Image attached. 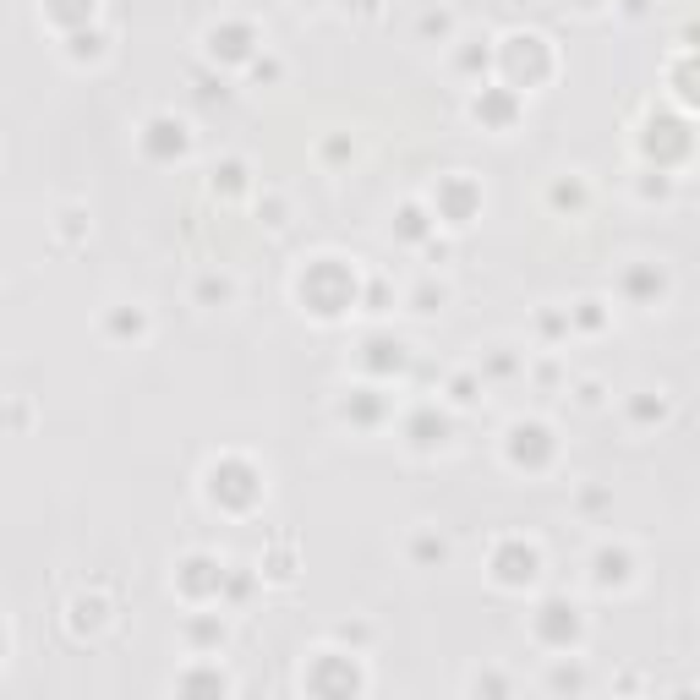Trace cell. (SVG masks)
Masks as SVG:
<instances>
[{
  "label": "cell",
  "instance_id": "6da1fadb",
  "mask_svg": "<svg viewBox=\"0 0 700 700\" xmlns=\"http://www.w3.org/2000/svg\"><path fill=\"white\" fill-rule=\"evenodd\" d=\"M301 296H307L318 312H345L350 296H356V279H350L334 258H323L318 268H307V274H301Z\"/></svg>",
  "mask_w": 700,
  "mask_h": 700
},
{
  "label": "cell",
  "instance_id": "7a4b0ae2",
  "mask_svg": "<svg viewBox=\"0 0 700 700\" xmlns=\"http://www.w3.org/2000/svg\"><path fill=\"white\" fill-rule=\"evenodd\" d=\"M504 66L509 72H525V83H536V77L547 72V50H542V39L536 33H515V39H504Z\"/></svg>",
  "mask_w": 700,
  "mask_h": 700
},
{
  "label": "cell",
  "instance_id": "3957f363",
  "mask_svg": "<svg viewBox=\"0 0 700 700\" xmlns=\"http://www.w3.org/2000/svg\"><path fill=\"white\" fill-rule=\"evenodd\" d=\"M208 482H214V498L225 493L230 504H252V498H258V471H252V465H241V460L214 465V476H208Z\"/></svg>",
  "mask_w": 700,
  "mask_h": 700
},
{
  "label": "cell",
  "instance_id": "277c9868",
  "mask_svg": "<svg viewBox=\"0 0 700 700\" xmlns=\"http://www.w3.org/2000/svg\"><path fill=\"white\" fill-rule=\"evenodd\" d=\"M143 143H148V154H154V159H170V154H181V148H186V126L170 121V115H154Z\"/></svg>",
  "mask_w": 700,
  "mask_h": 700
},
{
  "label": "cell",
  "instance_id": "5b68a950",
  "mask_svg": "<svg viewBox=\"0 0 700 700\" xmlns=\"http://www.w3.org/2000/svg\"><path fill=\"white\" fill-rule=\"evenodd\" d=\"M252 28H214L208 33V50H214V61H247L252 55Z\"/></svg>",
  "mask_w": 700,
  "mask_h": 700
},
{
  "label": "cell",
  "instance_id": "8992f818",
  "mask_svg": "<svg viewBox=\"0 0 700 700\" xmlns=\"http://www.w3.org/2000/svg\"><path fill=\"white\" fill-rule=\"evenodd\" d=\"M181 586L192 591V597H208V591L219 597V586H225V569H219L214 558H186V575H181Z\"/></svg>",
  "mask_w": 700,
  "mask_h": 700
},
{
  "label": "cell",
  "instance_id": "52a82bcc",
  "mask_svg": "<svg viewBox=\"0 0 700 700\" xmlns=\"http://www.w3.org/2000/svg\"><path fill=\"white\" fill-rule=\"evenodd\" d=\"M498 580H504V586H525V580H536V553L531 547H504V553H498Z\"/></svg>",
  "mask_w": 700,
  "mask_h": 700
},
{
  "label": "cell",
  "instance_id": "ba28073f",
  "mask_svg": "<svg viewBox=\"0 0 700 700\" xmlns=\"http://www.w3.org/2000/svg\"><path fill=\"white\" fill-rule=\"evenodd\" d=\"M515 443H509V454H515V460H542L547 454V427H515V433H509Z\"/></svg>",
  "mask_w": 700,
  "mask_h": 700
},
{
  "label": "cell",
  "instance_id": "9c48e42d",
  "mask_svg": "<svg viewBox=\"0 0 700 700\" xmlns=\"http://www.w3.org/2000/svg\"><path fill=\"white\" fill-rule=\"evenodd\" d=\"M443 433H449V422H443V416H433V411H416V416H411V438L422 443V449L443 443Z\"/></svg>",
  "mask_w": 700,
  "mask_h": 700
},
{
  "label": "cell",
  "instance_id": "30bf717a",
  "mask_svg": "<svg viewBox=\"0 0 700 700\" xmlns=\"http://www.w3.org/2000/svg\"><path fill=\"white\" fill-rule=\"evenodd\" d=\"M509 115H515V99H504L498 88H487L476 99V121H509Z\"/></svg>",
  "mask_w": 700,
  "mask_h": 700
},
{
  "label": "cell",
  "instance_id": "8fae6325",
  "mask_svg": "<svg viewBox=\"0 0 700 700\" xmlns=\"http://www.w3.org/2000/svg\"><path fill=\"white\" fill-rule=\"evenodd\" d=\"M50 17L55 22H72V28H83L93 17V0H50Z\"/></svg>",
  "mask_w": 700,
  "mask_h": 700
},
{
  "label": "cell",
  "instance_id": "7c38bea8",
  "mask_svg": "<svg viewBox=\"0 0 700 700\" xmlns=\"http://www.w3.org/2000/svg\"><path fill=\"white\" fill-rule=\"evenodd\" d=\"M367 361H372V367H405V345L400 340H372Z\"/></svg>",
  "mask_w": 700,
  "mask_h": 700
},
{
  "label": "cell",
  "instance_id": "4fadbf2b",
  "mask_svg": "<svg viewBox=\"0 0 700 700\" xmlns=\"http://www.w3.org/2000/svg\"><path fill=\"white\" fill-rule=\"evenodd\" d=\"M345 411H356L361 422H372V416H378V400H372V389H361V400H356V405H345Z\"/></svg>",
  "mask_w": 700,
  "mask_h": 700
},
{
  "label": "cell",
  "instance_id": "5bb4252c",
  "mask_svg": "<svg viewBox=\"0 0 700 700\" xmlns=\"http://www.w3.org/2000/svg\"><path fill=\"white\" fill-rule=\"evenodd\" d=\"M422 33H449V11H427V17H422Z\"/></svg>",
  "mask_w": 700,
  "mask_h": 700
},
{
  "label": "cell",
  "instance_id": "9a60e30c",
  "mask_svg": "<svg viewBox=\"0 0 700 700\" xmlns=\"http://www.w3.org/2000/svg\"><path fill=\"white\" fill-rule=\"evenodd\" d=\"M0 651H6V635H0Z\"/></svg>",
  "mask_w": 700,
  "mask_h": 700
},
{
  "label": "cell",
  "instance_id": "2e32d148",
  "mask_svg": "<svg viewBox=\"0 0 700 700\" xmlns=\"http://www.w3.org/2000/svg\"><path fill=\"white\" fill-rule=\"evenodd\" d=\"M301 6H312V0H301Z\"/></svg>",
  "mask_w": 700,
  "mask_h": 700
}]
</instances>
